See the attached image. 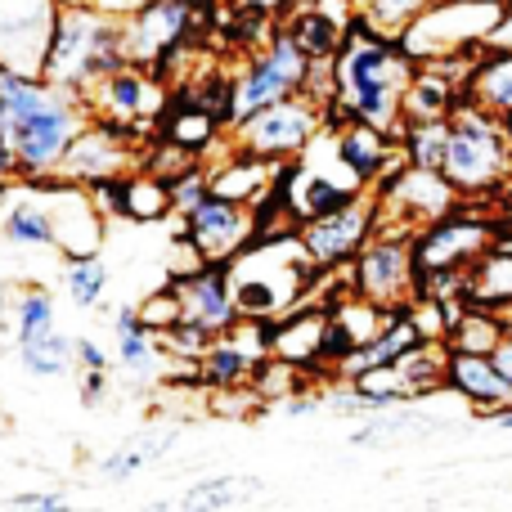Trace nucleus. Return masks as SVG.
I'll list each match as a JSON object with an SVG mask.
<instances>
[{
  "label": "nucleus",
  "instance_id": "f704fd0d",
  "mask_svg": "<svg viewBox=\"0 0 512 512\" xmlns=\"http://www.w3.org/2000/svg\"><path fill=\"white\" fill-rule=\"evenodd\" d=\"M167 189H171V212H176V216H189L207 194H212V176H207V162H203V158L189 162L185 171H176V176L167 180Z\"/></svg>",
  "mask_w": 512,
  "mask_h": 512
},
{
  "label": "nucleus",
  "instance_id": "c85d7f7f",
  "mask_svg": "<svg viewBox=\"0 0 512 512\" xmlns=\"http://www.w3.org/2000/svg\"><path fill=\"white\" fill-rule=\"evenodd\" d=\"M400 153H405L409 167L441 171L445 153H450V117H441V122H409L400 131Z\"/></svg>",
  "mask_w": 512,
  "mask_h": 512
},
{
  "label": "nucleus",
  "instance_id": "473e14b6",
  "mask_svg": "<svg viewBox=\"0 0 512 512\" xmlns=\"http://www.w3.org/2000/svg\"><path fill=\"white\" fill-rule=\"evenodd\" d=\"M113 360L122 364L126 373H135V378H153V369H158V360H162V346L149 328H131V333H117Z\"/></svg>",
  "mask_w": 512,
  "mask_h": 512
},
{
  "label": "nucleus",
  "instance_id": "f3484780",
  "mask_svg": "<svg viewBox=\"0 0 512 512\" xmlns=\"http://www.w3.org/2000/svg\"><path fill=\"white\" fill-rule=\"evenodd\" d=\"M180 297V319L185 324H198L203 333L221 337L239 324V306H234V283H230V265H212L203 270L180 274V279H167Z\"/></svg>",
  "mask_w": 512,
  "mask_h": 512
},
{
  "label": "nucleus",
  "instance_id": "f8f14e48",
  "mask_svg": "<svg viewBox=\"0 0 512 512\" xmlns=\"http://www.w3.org/2000/svg\"><path fill=\"white\" fill-rule=\"evenodd\" d=\"M378 221H382L378 198H373V189H364L360 198H351V203L337 207V212L297 225V239L319 270H342V265H351L364 243L378 234Z\"/></svg>",
  "mask_w": 512,
  "mask_h": 512
},
{
  "label": "nucleus",
  "instance_id": "79ce46f5",
  "mask_svg": "<svg viewBox=\"0 0 512 512\" xmlns=\"http://www.w3.org/2000/svg\"><path fill=\"white\" fill-rule=\"evenodd\" d=\"M230 5H243V9H261V14H274V18H279L283 9L292 5V0H230Z\"/></svg>",
  "mask_w": 512,
  "mask_h": 512
},
{
  "label": "nucleus",
  "instance_id": "ea45409f",
  "mask_svg": "<svg viewBox=\"0 0 512 512\" xmlns=\"http://www.w3.org/2000/svg\"><path fill=\"white\" fill-rule=\"evenodd\" d=\"M0 180H23L18 176V153H14V135H9V126H0Z\"/></svg>",
  "mask_w": 512,
  "mask_h": 512
},
{
  "label": "nucleus",
  "instance_id": "393cba45",
  "mask_svg": "<svg viewBox=\"0 0 512 512\" xmlns=\"http://www.w3.org/2000/svg\"><path fill=\"white\" fill-rule=\"evenodd\" d=\"M256 495H265L261 477H207L198 486H189L176 499V508L180 512H230V508L256 504Z\"/></svg>",
  "mask_w": 512,
  "mask_h": 512
},
{
  "label": "nucleus",
  "instance_id": "1a4fd4ad",
  "mask_svg": "<svg viewBox=\"0 0 512 512\" xmlns=\"http://www.w3.org/2000/svg\"><path fill=\"white\" fill-rule=\"evenodd\" d=\"M324 131L319 104L306 95H288L279 104L261 108V113L243 117L230 126V144L243 153H256L265 162H292L310 149V140Z\"/></svg>",
  "mask_w": 512,
  "mask_h": 512
},
{
  "label": "nucleus",
  "instance_id": "a878e982",
  "mask_svg": "<svg viewBox=\"0 0 512 512\" xmlns=\"http://www.w3.org/2000/svg\"><path fill=\"white\" fill-rule=\"evenodd\" d=\"M122 221L135 225H158L171 216V189L162 176H153L149 167H135L122 176V207H117Z\"/></svg>",
  "mask_w": 512,
  "mask_h": 512
},
{
  "label": "nucleus",
  "instance_id": "a18cd8bd",
  "mask_svg": "<svg viewBox=\"0 0 512 512\" xmlns=\"http://www.w3.org/2000/svg\"><path fill=\"white\" fill-rule=\"evenodd\" d=\"M135 5H149V0H135Z\"/></svg>",
  "mask_w": 512,
  "mask_h": 512
},
{
  "label": "nucleus",
  "instance_id": "7ed1b4c3",
  "mask_svg": "<svg viewBox=\"0 0 512 512\" xmlns=\"http://www.w3.org/2000/svg\"><path fill=\"white\" fill-rule=\"evenodd\" d=\"M441 176L459 189V198L495 203L499 189L512 180V144L504 117L463 95L450 113V153H445Z\"/></svg>",
  "mask_w": 512,
  "mask_h": 512
},
{
  "label": "nucleus",
  "instance_id": "4c0bfd02",
  "mask_svg": "<svg viewBox=\"0 0 512 512\" xmlns=\"http://www.w3.org/2000/svg\"><path fill=\"white\" fill-rule=\"evenodd\" d=\"M81 405L86 409H104L108 396H113V382H108V369H86V378H81Z\"/></svg>",
  "mask_w": 512,
  "mask_h": 512
},
{
  "label": "nucleus",
  "instance_id": "c756f323",
  "mask_svg": "<svg viewBox=\"0 0 512 512\" xmlns=\"http://www.w3.org/2000/svg\"><path fill=\"white\" fill-rule=\"evenodd\" d=\"M310 378H315V373L301 369V364L283 360V355H265V360L256 364V373H252L248 387L256 391V400H261V405H279V400H288V396H297V391H306Z\"/></svg>",
  "mask_w": 512,
  "mask_h": 512
},
{
  "label": "nucleus",
  "instance_id": "a19ab883",
  "mask_svg": "<svg viewBox=\"0 0 512 512\" xmlns=\"http://www.w3.org/2000/svg\"><path fill=\"white\" fill-rule=\"evenodd\" d=\"M495 364L512 378V315H508V328H504V337H499V346H495Z\"/></svg>",
  "mask_w": 512,
  "mask_h": 512
},
{
  "label": "nucleus",
  "instance_id": "aec40b11",
  "mask_svg": "<svg viewBox=\"0 0 512 512\" xmlns=\"http://www.w3.org/2000/svg\"><path fill=\"white\" fill-rule=\"evenodd\" d=\"M180 436H185V427L180 423L140 427L126 445H117L108 459H99V477H104L108 486H126V481H135L140 472H149L158 459H167V454L180 445Z\"/></svg>",
  "mask_w": 512,
  "mask_h": 512
},
{
  "label": "nucleus",
  "instance_id": "20e7f679",
  "mask_svg": "<svg viewBox=\"0 0 512 512\" xmlns=\"http://www.w3.org/2000/svg\"><path fill=\"white\" fill-rule=\"evenodd\" d=\"M508 14L512 0H432L396 41L414 63L477 54L495 41V32L508 23Z\"/></svg>",
  "mask_w": 512,
  "mask_h": 512
},
{
  "label": "nucleus",
  "instance_id": "37998d69",
  "mask_svg": "<svg viewBox=\"0 0 512 512\" xmlns=\"http://www.w3.org/2000/svg\"><path fill=\"white\" fill-rule=\"evenodd\" d=\"M495 212H499V221H504V230L512 234V180L504 189H499V198H495Z\"/></svg>",
  "mask_w": 512,
  "mask_h": 512
},
{
  "label": "nucleus",
  "instance_id": "72a5a7b5",
  "mask_svg": "<svg viewBox=\"0 0 512 512\" xmlns=\"http://www.w3.org/2000/svg\"><path fill=\"white\" fill-rule=\"evenodd\" d=\"M427 5H432V0H364V5H360V18H364L369 27H378V32L400 36L418 14H423Z\"/></svg>",
  "mask_w": 512,
  "mask_h": 512
},
{
  "label": "nucleus",
  "instance_id": "a211bd4d",
  "mask_svg": "<svg viewBox=\"0 0 512 512\" xmlns=\"http://www.w3.org/2000/svg\"><path fill=\"white\" fill-rule=\"evenodd\" d=\"M445 391L463 396L477 414H499L512 405V378L495 364V355L450 351L445 355Z\"/></svg>",
  "mask_w": 512,
  "mask_h": 512
},
{
  "label": "nucleus",
  "instance_id": "bb28decb",
  "mask_svg": "<svg viewBox=\"0 0 512 512\" xmlns=\"http://www.w3.org/2000/svg\"><path fill=\"white\" fill-rule=\"evenodd\" d=\"M18 364L32 378H68L77 369V337H63L59 328H50V333L18 346Z\"/></svg>",
  "mask_w": 512,
  "mask_h": 512
},
{
  "label": "nucleus",
  "instance_id": "f03ea898",
  "mask_svg": "<svg viewBox=\"0 0 512 512\" xmlns=\"http://www.w3.org/2000/svg\"><path fill=\"white\" fill-rule=\"evenodd\" d=\"M122 63H126L122 18L104 14L95 5H59L50 50H45L41 63V77L50 86L86 99V90L113 68H122Z\"/></svg>",
  "mask_w": 512,
  "mask_h": 512
},
{
  "label": "nucleus",
  "instance_id": "412c9836",
  "mask_svg": "<svg viewBox=\"0 0 512 512\" xmlns=\"http://www.w3.org/2000/svg\"><path fill=\"white\" fill-rule=\"evenodd\" d=\"M324 324H328V306H292L283 315L270 319V355L301 364V369L319 373V342H324Z\"/></svg>",
  "mask_w": 512,
  "mask_h": 512
},
{
  "label": "nucleus",
  "instance_id": "c03bdc74",
  "mask_svg": "<svg viewBox=\"0 0 512 512\" xmlns=\"http://www.w3.org/2000/svg\"><path fill=\"white\" fill-rule=\"evenodd\" d=\"M351 5H355V9H360V5H364V0H351Z\"/></svg>",
  "mask_w": 512,
  "mask_h": 512
},
{
  "label": "nucleus",
  "instance_id": "dca6fc26",
  "mask_svg": "<svg viewBox=\"0 0 512 512\" xmlns=\"http://www.w3.org/2000/svg\"><path fill=\"white\" fill-rule=\"evenodd\" d=\"M225 131L230 126L221 122V113L198 90H176V95L167 90V104L153 122V140H167L176 149L194 153V158H212V149L225 144Z\"/></svg>",
  "mask_w": 512,
  "mask_h": 512
},
{
  "label": "nucleus",
  "instance_id": "9d476101",
  "mask_svg": "<svg viewBox=\"0 0 512 512\" xmlns=\"http://www.w3.org/2000/svg\"><path fill=\"white\" fill-rule=\"evenodd\" d=\"M167 81L158 77V72L140 68V63H122V68H113L108 77H99L95 86L86 90V113L99 117V122H113L122 135H131V140H140L144 131H153V122H158L162 104H167Z\"/></svg>",
  "mask_w": 512,
  "mask_h": 512
},
{
  "label": "nucleus",
  "instance_id": "7c9ffc66",
  "mask_svg": "<svg viewBox=\"0 0 512 512\" xmlns=\"http://www.w3.org/2000/svg\"><path fill=\"white\" fill-rule=\"evenodd\" d=\"M108 279H113V270H108L99 256H86V261H68V265H63L59 288H63V297H68L72 306L95 310L99 301H104V292H108Z\"/></svg>",
  "mask_w": 512,
  "mask_h": 512
},
{
  "label": "nucleus",
  "instance_id": "ddd939ff",
  "mask_svg": "<svg viewBox=\"0 0 512 512\" xmlns=\"http://www.w3.org/2000/svg\"><path fill=\"white\" fill-rule=\"evenodd\" d=\"M176 234H185V239L203 252V261L230 265L234 256L256 239V221H252V207L230 203V198H221V194H207L194 212L180 216Z\"/></svg>",
  "mask_w": 512,
  "mask_h": 512
},
{
  "label": "nucleus",
  "instance_id": "cd10ccee",
  "mask_svg": "<svg viewBox=\"0 0 512 512\" xmlns=\"http://www.w3.org/2000/svg\"><path fill=\"white\" fill-rule=\"evenodd\" d=\"M508 328L504 310H486V306H468L463 319L445 333V351H472V355H495L499 337Z\"/></svg>",
  "mask_w": 512,
  "mask_h": 512
},
{
  "label": "nucleus",
  "instance_id": "c9c22d12",
  "mask_svg": "<svg viewBox=\"0 0 512 512\" xmlns=\"http://www.w3.org/2000/svg\"><path fill=\"white\" fill-rule=\"evenodd\" d=\"M135 310H140V324L149 328L153 337H162L167 328H176V324H180V297H176V288H171V283L153 288Z\"/></svg>",
  "mask_w": 512,
  "mask_h": 512
},
{
  "label": "nucleus",
  "instance_id": "423d86ee",
  "mask_svg": "<svg viewBox=\"0 0 512 512\" xmlns=\"http://www.w3.org/2000/svg\"><path fill=\"white\" fill-rule=\"evenodd\" d=\"M86 122H90L86 104H81L77 95H68V90L54 86V95L45 99L36 113L18 117V122L9 126V135H14V153H18V176L23 180L59 176L63 158H68L72 140L81 135Z\"/></svg>",
  "mask_w": 512,
  "mask_h": 512
},
{
  "label": "nucleus",
  "instance_id": "e433bc0d",
  "mask_svg": "<svg viewBox=\"0 0 512 512\" xmlns=\"http://www.w3.org/2000/svg\"><path fill=\"white\" fill-rule=\"evenodd\" d=\"M9 508H23V512H68L72 495H63V490H27V495L9 499Z\"/></svg>",
  "mask_w": 512,
  "mask_h": 512
},
{
  "label": "nucleus",
  "instance_id": "5701e85b",
  "mask_svg": "<svg viewBox=\"0 0 512 512\" xmlns=\"http://www.w3.org/2000/svg\"><path fill=\"white\" fill-rule=\"evenodd\" d=\"M468 301L512 315V239L495 243L468 265Z\"/></svg>",
  "mask_w": 512,
  "mask_h": 512
},
{
  "label": "nucleus",
  "instance_id": "2eb2a0df",
  "mask_svg": "<svg viewBox=\"0 0 512 512\" xmlns=\"http://www.w3.org/2000/svg\"><path fill=\"white\" fill-rule=\"evenodd\" d=\"M59 0H0V68L41 72Z\"/></svg>",
  "mask_w": 512,
  "mask_h": 512
},
{
  "label": "nucleus",
  "instance_id": "39448f33",
  "mask_svg": "<svg viewBox=\"0 0 512 512\" xmlns=\"http://www.w3.org/2000/svg\"><path fill=\"white\" fill-rule=\"evenodd\" d=\"M306 72H310V59L301 54V45L274 23L270 41L261 50L243 54V72L230 77V126L261 113V108L279 104L288 95H301Z\"/></svg>",
  "mask_w": 512,
  "mask_h": 512
},
{
  "label": "nucleus",
  "instance_id": "58836bf2",
  "mask_svg": "<svg viewBox=\"0 0 512 512\" xmlns=\"http://www.w3.org/2000/svg\"><path fill=\"white\" fill-rule=\"evenodd\" d=\"M77 364L81 369H113V355H108L95 337H77Z\"/></svg>",
  "mask_w": 512,
  "mask_h": 512
},
{
  "label": "nucleus",
  "instance_id": "4be33fe9",
  "mask_svg": "<svg viewBox=\"0 0 512 512\" xmlns=\"http://www.w3.org/2000/svg\"><path fill=\"white\" fill-rule=\"evenodd\" d=\"M23 194H14L9 212L0 216V239L14 248H54V221H50V203H45L41 185L23 180Z\"/></svg>",
  "mask_w": 512,
  "mask_h": 512
},
{
  "label": "nucleus",
  "instance_id": "6e6552de",
  "mask_svg": "<svg viewBox=\"0 0 512 512\" xmlns=\"http://www.w3.org/2000/svg\"><path fill=\"white\" fill-rule=\"evenodd\" d=\"M346 288L355 297L373 301V306H405L418 292V265H414V230H396V225H378L360 256L351 261V279Z\"/></svg>",
  "mask_w": 512,
  "mask_h": 512
},
{
  "label": "nucleus",
  "instance_id": "2f4dec72",
  "mask_svg": "<svg viewBox=\"0 0 512 512\" xmlns=\"http://www.w3.org/2000/svg\"><path fill=\"white\" fill-rule=\"evenodd\" d=\"M9 319H14V342H32V337L50 333L54 328V297L45 288H23L14 301V310H9Z\"/></svg>",
  "mask_w": 512,
  "mask_h": 512
},
{
  "label": "nucleus",
  "instance_id": "4468645a",
  "mask_svg": "<svg viewBox=\"0 0 512 512\" xmlns=\"http://www.w3.org/2000/svg\"><path fill=\"white\" fill-rule=\"evenodd\" d=\"M144 167L140 149H135L131 135H122L113 122H99V117H90L86 126H81V135L72 140L68 158H63L59 176L72 180V185H95V180H108V176H126V171Z\"/></svg>",
  "mask_w": 512,
  "mask_h": 512
},
{
  "label": "nucleus",
  "instance_id": "49530a36",
  "mask_svg": "<svg viewBox=\"0 0 512 512\" xmlns=\"http://www.w3.org/2000/svg\"><path fill=\"white\" fill-rule=\"evenodd\" d=\"M301 5H310V0H301Z\"/></svg>",
  "mask_w": 512,
  "mask_h": 512
},
{
  "label": "nucleus",
  "instance_id": "b1692460",
  "mask_svg": "<svg viewBox=\"0 0 512 512\" xmlns=\"http://www.w3.org/2000/svg\"><path fill=\"white\" fill-rule=\"evenodd\" d=\"M463 95L472 104L490 108V113L508 117L512 113V50H477L463 81Z\"/></svg>",
  "mask_w": 512,
  "mask_h": 512
},
{
  "label": "nucleus",
  "instance_id": "6ab92c4d",
  "mask_svg": "<svg viewBox=\"0 0 512 512\" xmlns=\"http://www.w3.org/2000/svg\"><path fill=\"white\" fill-rule=\"evenodd\" d=\"M337 140V153H342V162L355 171V176L364 180V185H378L387 171H396L400 162H405V153H400V135L382 131V126H369V122H346L342 131H333Z\"/></svg>",
  "mask_w": 512,
  "mask_h": 512
},
{
  "label": "nucleus",
  "instance_id": "9b49d317",
  "mask_svg": "<svg viewBox=\"0 0 512 512\" xmlns=\"http://www.w3.org/2000/svg\"><path fill=\"white\" fill-rule=\"evenodd\" d=\"M189 41H198L189 0H149L122 18L126 63H140V68L158 72L162 81H167V63H176L189 50Z\"/></svg>",
  "mask_w": 512,
  "mask_h": 512
},
{
  "label": "nucleus",
  "instance_id": "f257e3e1",
  "mask_svg": "<svg viewBox=\"0 0 512 512\" xmlns=\"http://www.w3.org/2000/svg\"><path fill=\"white\" fill-rule=\"evenodd\" d=\"M333 77H337V99L360 122L382 126L391 135L405 131V86L414 77V59L400 50L396 36L378 32V27H369L355 14L342 50L333 54Z\"/></svg>",
  "mask_w": 512,
  "mask_h": 512
},
{
  "label": "nucleus",
  "instance_id": "0eeeda50",
  "mask_svg": "<svg viewBox=\"0 0 512 512\" xmlns=\"http://www.w3.org/2000/svg\"><path fill=\"white\" fill-rule=\"evenodd\" d=\"M468 207H472L468 198H459V207H454L450 216H441V221L423 225V230L414 234L418 274L468 270L481 252H490L495 243L508 239V230H504V221H499L495 207H486V212H468Z\"/></svg>",
  "mask_w": 512,
  "mask_h": 512
}]
</instances>
